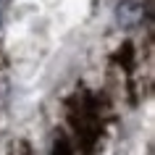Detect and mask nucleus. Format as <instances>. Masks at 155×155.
I'll use <instances>...</instances> for the list:
<instances>
[{"label":"nucleus","mask_w":155,"mask_h":155,"mask_svg":"<svg viewBox=\"0 0 155 155\" xmlns=\"http://www.w3.org/2000/svg\"><path fill=\"white\" fill-rule=\"evenodd\" d=\"M113 18L121 29H134L145 18V5L139 0H118L113 8Z\"/></svg>","instance_id":"f257e3e1"},{"label":"nucleus","mask_w":155,"mask_h":155,"mask_svg":"<svg viewBox=\"0 0 155 155\" xmlns=\"http://www.w3.org/2000/svg\"><path fill=\"white\" fill-rule=\"evenodd\" d=\"M3 11H5V0H0V16H3Z\"/></svg>","instance_id":"f03ea898"}]
</instances>
